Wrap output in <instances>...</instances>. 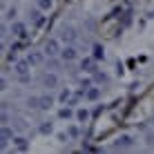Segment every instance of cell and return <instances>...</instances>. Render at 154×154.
Masks as SVG:
<instances>
[{"mask_svg": "<svg viewBox=\"0 0 154 154\" xmlns=\"http://www.w3.org/2000/svg\"><path fill=\"white\" fill-rule=\"evenodd\" d=\"M130 147H134V139H132L130 134H121L119 139L114 141L112 150H130Z\"/></svg>", "mask_w": 154, "mask_h": 154, "instance_id": "cell-1", "label": "cell"}, {"mask_svg": "<svg viewBox=\"0 0 154 154\" xmlns=\"http://www.w3.org/2000/svg\"><path fill=\"white\" fill-rule=\"evenodd\" d=\"M60 49H63V47H60V42H58L56 38H49V40L45 42V54L49 56V58L60 56Z\"/></svg>", "mask_w": 154, "mask_h": 154, "instance_id": "cell-2", "label": "cell"}, {"mask_svg": "<svg viewBox=\"0 0 154 154\" xmlns=\"http://www.w3.org/2000/svg\"><path fill=\"white\" fill-rule=\"evenodd\" d=\"M40 83H42V87H47V89H56L58 87V76L56 74H42L40 76Z\"/></svg>", "mask_w": 154, "mask_h": 154, "instance_id": "cell-3", "label": "cell"}, {"mask_svg": "<svg viewBox=\"0 0 154 154\" xmlns=\"http://www.w3.org/2000/svg\"><path fill=\"white\" fill-rule=\"evenodd\" d=\"M60 58L65 63H72V60H76L78 58V51H76V47L74 45H67V47H63L60 49Z\"/></svg>", "mask_w": 154, "mask_h": 154, "instance_id": "cell-4", "label": "cell"}, {"mask_svg": "<svg viewBox=\"0 0 154 154\" xmlns=\"http://www.w3.org/2000/svg\"><path fill=\"white\" fill-rule=\"evenodd\" d=\"M11 34L16 38H25V36H27V25L20 23V20H14L11 23Z\"/></svg>", "mask_w": 154, "mask_h": 154, "instance_id": "cell-5", "label": "cell"}, {"mask_svg": "<svg viewBox=\"0 0 154 154\" xmlns=\"http://www.w3.org/2000/svg\"><path fill=\"white\" fill-rule=\"evenodd\" d=\"M14 139H16V136H14V130L9 127V123L2 125V130H0V143H2V147L7 145L9 141H14Z\"/></svg>", "mask_w": 154, "mask_h": 154, "instance_id": "cell-6", "label": "cell"}, {"mask_svg": "<svg viewBox=\"0 0 154 154\" xmlns=\"http://www.w3.org/2000/svg\"><path fill=\"white\" fill-rule=\"evenodd\" d=\"M45 51H29V56H27V60L31 63V65H42L45 63Z\"/></svg>", "mask_w": 154, "mask_h": 154, "instance_id": "cell-7", "label": "cell"}, {"mask_svg": "<svg viewBox=\"0 0 154 154\" xmlns=\"http://www.w3.org/2000/svg\"><path fill=\"white\" fill-rule=\"evenodd\" d=\"M60 38L65 40L67 45H74V40H76V29H74V27H65L63 34H60Z\"/></svg>", "mask_w": 154, "mask_h": 154, "instance_id": "cell-8", "label": "cell"}, {"mask_svg": "<svg viewBox=\"0 0 154 154\" xmlns=\"http://www.w3.org/2000/svg\"><path fill=\"white\" fill-rule=\"evenodd\" d=\"M83 94H85V98H87V100H98V98H100V87L89 85L87 89H83Z\"/></svg>", "mask_w": 154, "mask_h": 154, "instance_id": "cell-9", "label": "cell"}, {"mask_svg": "<svg viewBox=\"0 0 154 154\" xmlns=\"http://www.w3.org/2000/svg\"><path fill=\"white\" fill-rule=\"evenodd\" d=\"M14 145H16V150H18V152H27L29 150V141H27V136H23V134L14 139Z\"/></svg>", "mask_w": 154, "mask_h": 154, "instance_id": "cell-10", "label": "cell"}, {"mask_svg": "<svg viewBox=\"0 0 154 154\" xmlns=\"http://www.w3.org/2000/svg\"><path fill=\"white\" fill-rule=\"evenodd\" d=\"M94 63H96V58H85V60H81V69L83 72H87V74H94L96 72V65H94Z\"/></svg>", "mask_w": 154, "mask_h": 154, "instance_id": "cell-11", "label": "cell"}, {"mask_svg": "<svg viewBox=\"0 0 154 154\" xmlns=\"http://www.w3.org/2000/svg\"><path fill=\"white\" fill-rule=\"evenodd\" d=\"M29 67H31L29 60H16L14 63V72L16 74H29Z\"/></svg>", "mask_w": 154, "mask_h": 154, "instance_id": "cell-12", "label": "cell"}, {"mask_svg": "<svg viewBox=\"0 0 154 154\" xmlns=\"http://www.w3.org/2000/svg\"><path fill=\"white\" fill-rule=\"evenodd\" d=\"M29 16H31V23H34V25H42V23H45V20H42V9H40V7L31 9Z\"/></svg>", "mask_w": 154, "mask_h": 154, "instance_id": "cell-13", "label": "cell"}, {"mask_svg": "<svg viewBox=\"0 0 154 154\" xmlns=\"http://www.w3.org/2000/svg\"><path fill=\"white\" fill-rule=\"evenodd\" d=\"M92 56L96 58V60H105V47H103V45H98V42H96V45L92 47Z\"/></svg>", "mask_w": 154, "mask_h": 154, "instance_id": "cell-14", "label": "cell"}, {"mask_svg": "<svg viewBox=\"0 0 154 154\" xmlns=\"http://www.w3.org/2000/svg\"><path fill=\"white\" fill-rule=\"evenodd\" d=\"M51 107H54V96H49V94L40 96V109H51Z\"/></svg>", "mask_w": 154, "mask_h": 154, "instance_id": "cell-15", "label": "cell"}, {"mask_svg": "<svg viewBox=\"0 0 154 154\" xmlns=\"http://www.w3.org/2000/svg\"><path fill=\"white\" fill-rule=\"evenodd\" d=\"M76 121H78V123H87V121H89V109L87 107L76 109Z\"/></svg>", "mask_w": 154, "mask_h": 154, "instance_id": "cell-16", "label": "cell"}, {"mask_svg": "<svg viewBox=\"0 0 154 154\" xmlns=\"http://www.w3.org/2000/svg\"><path fill=\"white\" fill-rule=\"evenodd\" d=\"M38 132L40 134H51V132H54V125H51L49 121H42V123L38 125Z\"/></svg>", "mask_w": 154, "mask_h": 154, "instance_id": "cell-17", "label": "cell"}, {"mask_svg": "<svg viewBox=\"0 0 154 154\" xmlns=\"http://www.w3.org/2000/svg\"><path fill=\"white\" fill-rule=\"evenodd\" d=\"M58 116H60V119H67V121H69L72 116H76V112H74L72 107H60V109H58Z\"/></svg>", "mask_w": 154, "mask_h": 154, "instance_id": "cell-18", "label": "cell"}, {"mask_svg": "<svg viewBox=\"0 0 154 154\" xmlns=\"http://www.w3.org/2000/svg\"><path fill=\"white\" fill-rule=\"evenodd\" d=\"M51 5H54V0H36V7H40L42 11H49Z\"/></svg>", "mask_w": 154, "mask_h": 154, "instance_id": "cell-19", "label": "cell"}, {"mask_svg": "<svg viewBox=\"0 0 154 154\" xmlns=\"http://www.w3.org/2000/svg\"><path fill=\"white\" fill-rule=\"evenodd\" d=\"M27 107H31V109H40V96H31V98H27Z\"/></svg>", "mask_w": 154, "mask_h": 154, "instance_id": "cell-20", "label": "cell"}, {"mask_svg": "<svg viewBox=\"0 0 154 154\" xmlns=\"http://www.w3.org/2000/svg\"><path fill=\"white\" fill-rule=\"evenodd\" d=\"M67 136H69V139H78V136H81V130H78L76 125H69L67 127Z\"/></svg>", "mask_w": 154, "mask_h": 154, "instance_id": "cell-21", "label": "cell"}, {"mask_svg": "<svg viewBox=\"0 0 154 154\" xmlns=\"http://www.w3.org/2000/svg\"><path fill=\"white\" fill-rule=\"evenodd\" d=\"M69 98H72V92H69V89H63L60 96H58V100H60V103H67Z\"/></svg>", "mask_w": 154, "mask_h": 154, "instance_id": "cell-22", "label": "cell"}, {"mask_svg": "<svg viewBox=\"0 0 154 154\" xmlns=\"http://www.w3.org/2000/svg\"><path fill=\"white\" fill-rule=\"evenodd\" d=\"M14 18H16V7L7 9V14H5V20H11V23H14Z\"/></svg>", "mask_w": 154, "mask_h": 154, "instance_id": "cell-23", "label": "cell"}, {"mask_svg": "<svg viewBox=\"0 0 154 154\" xmlns=\"http://www.w3.org/2000/svg\"><path fill=\"white\" fill-rule=\"evenodd\" d=\"M94 76H96L98 83H105V81H107V76H105V74H100V72H94Z\"/></svg>", "mask_w": 154, "mask_h": 154, "instance_id": "cell-24", "label": "cell"}, {"mask_svg": "<svg viewBox=\"0 0 154 154\" xmlns=\"http://www.w3.org/2000/svg\"><path fill=\"white\" fill-rule=\"evenodd\" d=\"M145 143H147V147H154V134H147L145 136Z\"/></svg>", "mask_w": 154, "mask_h": 154, "instance_id": "cell-25", "label": "cell"}]
</instances>
